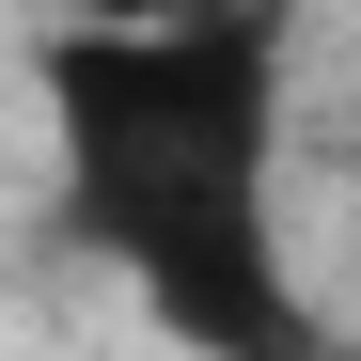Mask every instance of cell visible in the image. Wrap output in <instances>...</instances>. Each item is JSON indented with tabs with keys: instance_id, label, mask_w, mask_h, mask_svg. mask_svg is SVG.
<instances>
[{
	"instance_id": "cell-1",
	"label": "cell",
	"mask_w": 361,
	"mask_h": 361,
	"mask_svg": "<svg viewBox=\"0 0 361 361\" xmlns=\"http://www.w3.org/2000/svg\"><path fill=\"white\" fill-rule=\"evenodd\" d=\"M32 110L63 173V235L189 361H330V298L283 235V0H220L173 32H32Z\"/></svg>"
},
{
	"instance_id": "cell-2",
	"label": "cell",
	"mask_w": 361,
	"mask_h": 361,
	"mask_svg": "<svg viewBox=\"0 0 361 361\" xmlns=\"http://www.w3.org/2000/svg\"><path fill=\"white\" fill-rule=\"evenodd\" d=\"M330 361H361V330H330Z\"/></svg>"
}]
</instances>
